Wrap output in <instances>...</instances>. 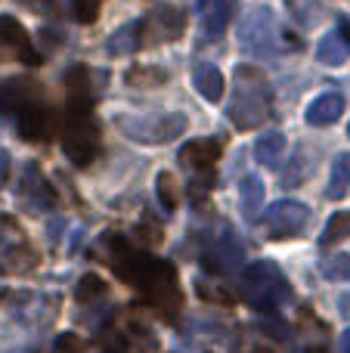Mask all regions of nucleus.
<instances>
[{
    "mask_svg": "<svg viewBox=\"0 0 350 353\" xmlns=\"http://www.w3.org/2000/svg\"><path fill=\"white\" fill-rule=\"evenodd\" d=\"M239 205H242V214L248 220H258L260 211H264V180L258 174H248L242 180V189H239Z\"/></svg>",
    "mask_w": 350,
    "mask_h": 353,
    "instance_id": "nucleus-19",
    "label": "nucleus"
},
{
    "mask_svg": "<svg viewBox=\"0 0 350 353\" xmlns=\"http://www.w3.org/2000/svg\"><path fill=\"white\" fill-rule=\"evenodd\" d=\"M239 41L248 53L254 56H273L276 53V41H279V28L276 19L267 6H254L239 25Z\"/></svg>",
    "mask_w": 350,
    "mask_h": 353,
    "instance_id": "nucleus-6",
    "label": "nucleus"
},
{
    "mask_svg": "<svg viewBox=\"0 0 350 353\" xmlns=\"http://www.w3.org/2000/svg\"><path fill=\"white\" fill-rule=\"evenodd\" d=\"M37 267V251L28 245H16L0 254V273H28Z\"/></svg>",
    "mask_w": 350,
    "mask_h": 353,
    "instance_id": "nucleus-21",
    "label": "nucleus"
},
{
    "mask_svg": "<svg viewBox=\"0 0 350 353\" xmlns=\"http://www.w3.org/2000/svg\"><path fill=\"white\" fill-rule=\"evenodd\" d=\"M112 270L130 285H136L155 307L161 310L165 319H174V310H180V288L177 273L167 261H158L152 254H140V251L127 248L121 239H112Z\"/></svg>",
    "mask_w": 350,
    "mask_h": 353,
    "instance_id": "nucleus-1",
    "label": "nucleus"
},
{
    "mask_svg": "<svg viewBox=\"0 0 350 353\" xmlns=\"http://www.w3.org/2000/svg\"><path fill=\"white\" fill-rule=\"evenodd\" d=\"M103 294H105V282L99 279L96 273H87V276H81L78 288H74V298H78V304H90V301L103 298Z\"/></svg>",
    "mask_w": 350,
    "mask_h": 353,
    "instance_id": "nucleus-26",
    "label": "nucleus"
},
{
    "mask_svg": "<svg viewBox=\"0 0 350 353\" xmlns=\"http://www.w3.org/2000/svg\"><path fill=\"white\" fill-rule=\"evenodd\" d=\"M183 31H186V12L180 10V6L161 3L143 19V47L177 41Z\"/></svg>",
    "mask_w": 350,
    "mask_h": 353,
    "instance_id": "nucleus-7",
    "label": "nucleus"
},
{
    "mask_svg": "<svg viewBox=\"0 0 350 353\" xmlns=\"http://www.w3.org/2000/svg\"><path fill=\"white\" fill-rule=\"evenodd\" d=\"M140 47H143V19L127 22L124 28H118L115 34L105 41L109 56H127V53H136Z\"/></svg>",
    "mask_w": 350,
    "mask_h": 353,
    "instance_id": "nucleus-18",
    "label": "nucleus"
},
{
    "mask_svg": "<svg viewBox=\"0 0 350 353\" xmlns=\"http://www.w3.org/2000/svg\"><path fill=\"white\" fill-rule=\"evenodd\" d=\"M236 0H198V10L205 12V37L208 41H217V37L227 31V25L233 22L236 12Z\"/></svg>",
    "mask_w": 350,
    "mask_h": 353,
    "instance_id": "nucleus-14",
    "label": "nucleus"
},
{
    "mask_svg": "<svg viewBox=\"0 0 350 353\" xmlns=\"http://www.w3.org/2000/svg\"><path fill=\"white\" fill-rule=\"evenodd\" d=\"M242 298H245L254 310L273 313L291 298V285L276 263L258 261L248 267L245 279H242Z\"/></svg>",
    "mask_w": 350,
    "mask_h": 353,
    "instance_id": "nucleus-3",
    "label": "nucleus"
},
{
    "mask_svg": "<svg viewBox=\"0 0 350 353\" xmlns=\"http://www.w3.org/2000/svg\"><path fill=\"white\" fill-rule=\"evenodd\" d=\"M124 81H127L130 87H158L167 81V72L158 65H136L124 74Z\"/></svg>",
    "mask_w": 350,
    "mask_h": 353,
    "instance_id": "nucleus-24",
    "label": "nucleus"
},
{
    "mask_svg": "<svg viewBox=\"0 0 350 353\" xmlns=\"http://www.w3.org/2000/svg\"><path fill=\"white\" fill-rule=\"evenodd\" d=\"M189 121L180 112H167L158 118H118V130H121L127 140L143 143V146H161V143H171L174 137H183Z\"/></svg>",
    "mask_w": 350,
    "mask_h": 353,
    "instance_id": "nucleus-5",
    "label": "nucleus"
},
{
    "mask_svg": "<svg viewBox=\"0 0 350 353\" xmlns=\"http://www.w3.org/2000/svg\"><path fill=\"white\" fill-rule=\"evenodd\" d=\"M347 134H350V128H347Z\"/></svg>",
    "mask_w": 350,
    "mask_h": 353,
    "instance_id": "nucleus-38",
    "label": "nucleus"
},
{
    "mask_svg": "<svg viewBox=\"0 0 350 353\" xmlns=\"http://www.w3.org/2000/svg\"><path fill=\"white\" fill-rule=\"evenodd\" d=\"M192 84H196V90L202 93L208 103H220L223 99V74L217 65H211V62H198L196 72H192Z\"/></svg>",
    "mask_w": 350,
    "mask_h": 353,
    "instance_id": "nucleus-17",
    "label": "nucleus"
},
{
    "mask_svg": "<svg viewBox=\"0 0 350 353\" xmlns=\"http://www.w3.org/2000/svg\"><path fill=\"white\" fill-rule=\"evenodd\" d=\"M50 128H53V115L50 109H43L41 99L37 103H28L22 112H19V134L28 143H43L50 137Z\"/></svg>",
    "mask_w": 350,
    "mask_h": 353,
    "instance_id": "nucleus-13",
    "label": "nucleus"
},
{
    "mask_svg": "<svg viewBox=\"0 0 350 353\" xmlns=\"http://www.w3.org/2000/svg\"><path fill=\"white\" fill-rule=\"evenodd\" d=\"M41 99V84L31 78H3L0 81V115L22 112L28 103Z\"/></svg>",
    "mask_w": 350,
    "mask_h": 353,
    "instance_id": "nucleus-11",
    "label": "nucleus"
},
{
    "mask_svg": "<svg viewBox=\"0 0 350 353\" xmlns=\"http://www.w3.org/2000/svg\"><path fill=\"white\" fill-rule=\"evenodd\" d=\"M347 192H350V152H341L338 159L332 161V176H329L326 195L332 201H338V199H344Z\"/></svg>",
    "mask_w": 350,
    "mask_h": 353,
    "instance_id": "nucleus-23",
    "label": "nucleus"
},
{
    "mask_svg": "<svg viewBox=\"0 0 350 353\" xmlns=\"http://www.w3.org/2000/svg\"><path fill=\"white\" fill-rule=\"evenodd\" d=\"M242 261H245V248H242V242L236 239L233 226H227V230L217 236V242L205 251L202 267L208 270V273L223 276V273H236V270L242 267Z\"/></svg>",
    "mask_w": 350,
    "mask_h": 353,
    "instance_id": "nucleus-9",
    "label": "nucleus"
},
{
    "mask_svg": "<svg viewBox=\"0 0 350 353\" xmlns=\"http://www.w3.org/2000/svg\"><path fill=\"white\" fill-rule=\"evenodd\" d=\"M217 159H220V143L217 140H192L180 149V161L192 171H211Z\"/></svg>",
    "mask_w": 350,
    "mask_h": 353,
    "instance_id": "nucleus-15",
    "label": "nucleus"
},
{
    "mask_svg": "<svg viewBox=\"0 0 350 353\" xmlns=\"http://www.w3.org/2000/svg\"><path fill=\"white\" fill-rule=\"evenodd\" d=\"M304 353H329V350H326V347H307Z\"/></svg>",
    "mask_w": 350,
    "mask_h": 353,
    "instance_id": "nucleus-37",
    "label": "nucleus"
},
{
    "mask_svg": "<svg viewBox=\"0 0 350 353\" xmlns=\"http://www.w3.org/2000/svg\"><path fill=\"white\" fill-rule=\"evenodd\" d=\"M99 10V0H74V16L78 22H93Z\"/></svg>",
    "mask_w": 350,
    "mask_h": 353,
    "instance_id": "nucleus-30",
    "label": "nucleus"
},
{
    "mask_svg": "<svg viewBox=\"0 0 350 353\" xmlns=\"http://www.w3.org/2000/svg\"><path fill=\"white\" fill-rule=\"evenodd\" d=\"M136 236H140L146 245H158L161 239H165V232H161V223H158V220L143 217L140 226H136Z\"/></svg>",
    "mask_w": 350,
    "mask_h": 353,
    "instance_id": "nucleus-29",
    "label": "nucleus"
},
{
    "mask_svg": "<svg viewBox=\"0 0 350 353\" xmlns=\"http://www.w3.org/2000/svg\"><path fill=\"white\" fill-rule=\"evenodd\" d=\"M3 230H16V223L10 217H0V242H3Z\"/></svg>",
    "mask_w": 350,
    "mask_h": 353,
    "instance_id": "nucleus-34",
    "label": "nucleus"
},
{
    "mask_svg": "<svg viewBox=\"0 0 350 353\" xmlns=\"http://www.w3.org/2000/svg\"><path fill=\"white\" fill-rule=\"evenodd\" d=\"M6 174H10V155H0V180H6Z\"/></svg>",
    "mask_w": 350,
    "mask_h": 353,
    "instance_id": "nucleus-32",
    "label": "nucleus"
},
{
    "mask_svg": "<svg viewBox=\"0 0 350 353\" xmlns=\"http://www.w3.org/2000/svg\"><path fill=\"white\" fill-rule=\"evenodd\" d=\"M322 276L335 282H350V254H335L322 261Z\"/></svg>",
    "mask_w": 350,
    "mask_h": 353,
    "instance_id": "nucleus-28",
    "label": "nucleus"
},
{
    "mask_svg": "<svg viewBox=\"0 0 350 353\" xmlns=\"http://www.w3.org/2000/svg\"><path fill=\"white\" fill-rule=\"evenodd\" d=\"M310 220V208L301 205V201L282 199L264 214V226L270 232V239H291L307 226Z\"/></svg>",
    "mask_w": 350,
    "mask_h": 353,
    "instance_id": "nucleus-8",
    "label": "nucleus"
},
{
    "mask_svg": "<svg viewBox=\"0 0 350 353\" xmlns=\"http://www.w3.org/2000/svg\"><path fill=\"white\" fill-rule=\"evenodd\" d=\"M270 103H273V90L267 84L264 72L251 65H239L236 68V87L229 97V118L239 130H251L258 124L267 121L270 115Z\"/></svg>",
    "mask_w": 350,
    "mask_h": 353,
    "instance_id": "nucleus-2",
    "label": "nucleus"
},
{
    "mask_svg": "<svg viewBox=\"0 0 350 353\" xmlns=\"http://www.w3.org/2000/svg\"><path fill=\"white\" fill-rule=\"evenodd\" d=\"M347 53H350V47H347V41L338 34V31H329V34L320 41V47H316V59H320L322 65H332V68L344 65Z\"/></svg>",
    "mask_w": 350,
    "mask_h": 353,
    "instance_id": "nucleus-22",
    "label": "nucleus"
},
{
    "mask_svg": "<svg viewBox=\"0 0 350 353\" xmlns=\"http://www.w3.org/2000/svg\"><path fill=\"white\" fill-rule=\"evenodd\" d=\"M0 43L16 50V56L25 62V65H41V53L31 47V37H28V31L19 25V19L0 16Z\"/></svg>",
    "mask_w": 350,
    "mask_h": 353,
    "instance_id": "nucleus-12",
    "label": "nucleus"
},
{
    "mask_svg": "<svg viewBox=\"0 0 350 353\" xmlns=\"http://www.w3.org/2000/svg\"><path fill=\"white\" fill-rule=\"evenodd\" d=\"M338 307H341V316H350V294H341Z\"/></svg>",
    "mask_w": 350,
    "mask_h": 353,
    "instance_id": "nucleus-33",
    "label": "nucleus"
},
{
    "mask_svg": "<svg viewBox=\"0 0 350 353\" xmlns=\"http://www.w3.org/2000/svg\"><path fill=\"white\" fill-rule=\"evenodd\" d=\"M341 37H344L347 47H350V22H347V19H341Z\"/></svg>",
    "mask_w": 350,
    "mask_h": 353,
    "instance_id": "nucleus-36",
    "label": "nucleus"
},
{
    "mask_svg": "<svg viewBox=\"0 0 350 353\" xmlns=\"http://www.w3.org/2000/svg\"><path fill=\"white\" fill-rule=\"evenodd\" d=\"M155 192H158V201L165 205V211H174V208H177V183H174V174L161 171L155 176Z\"/></svg>",
    "mask_w": 350,
    "mask_h": 353,
    "instance_id": "nucleus-27",
    "label": "nucleus"
},
{
    "mask_svg": "<svg viewBox=\"0 0 350 353\" xmlns=\"http://www.w3.org/2000/svg\"><path fill=\"white\" fill-rule=\"evenodd\" d=\"M62 149L81 168L99 155V124L93 121V103H68Z\"/></svg>",
    "mask_w": 350,
    "mask_h": 353,
    "instance_id": "nucleus-4",
    "label": "nucleus"
},
{
    "mask_svg": "<svg viewBox=\"0 0 350 353\" xmlns=\"http://www.w3.org/2000/svg\"><path fill=\"white\" fill-rule=\"evenodd\" d=\"M28 10H34V12H50V10H56V0H22Z\"/></svg>",
    "mask_w": 350,
    "mask_h": 353,
    "instance_id": "nucleus-31",
    "label": "nucleus"
},
{
    "mask_svg": "<svg viewBox=\"0 0 350 353\" xmlns=\"http://www.w3.org/2000/svg\"><path fill=\"white\" fill-rule=\"evenodd\" d=\"M285 149H289V140H285V134L273 130V134H264L258 143H254V159H258L260 165H267V168H276L279 161H282Z\"/></svg>",
    "mask_w": 350,
    "mask_h": 353,
    "instance_id": "nucleus-20",
    "label": "nucleus"
},
{
    "mask_svg": "<svg viewBox=\"0 0 350 353\" xmlns=\"http://www.w3.org/2000/svg\"><path fill=\"white\" fill-rule=\"evenodd\" d=\"M19 201L31 211H47L56 205V189L47 183V176L41 174L37 165H28L22 174V189H19Z\"/></svg>",
    "mask_w": 350,
    "mask_h": 353,
    "instance_id": "nucleus-10",
    "label": "nucleus"
},
{
    "mask_svg": "<svg viewBox=\"0 0 350 353\" xmlns=\"http://www.w3.org/2000/svg\"><path fill=\"white\" fill-rule=\"evenodd\" d=\"M350 236V211H338V214H332V220L326 223V232H322V239L320 242L326 245H338L341 239H347Z\"/></svg>",
    "mask_w": 350,
    "mask_h": 353,
    "instance_id": "nucleus-25",
    "label": "nucleus"
},
{
    "mask_svg": "<svg viewBox=\"0 0 350 353\" xmlns=\"http://www.w3.org/2000/svg\"><path fill=\"white\" fill-rule=\"evenodd\" d=\"M341 112H344V97L341 93H322L307 105V124L329 128V124H335L341 118Z\"/></svg>",
    "mask_w": 350,
    "mask_h": 353,
    "instance_id": "nucleus-16",
    "label": "nucleus"
},
{
    "mask_svg": "<svg viewBox=\"0 0 350 353\" xmlns=\"http://www.w3.org/2000/svg\"><path fill=\"white\" fill-rule=\"evenodd\" d=\"M341 353H350V329L341 332Z\"/></svg>",
    "mask_w": 350,
    "mask_h": 353,
    "instance_id": "nucleus-35",
    "label": "nucleus"
}]
</instances>
